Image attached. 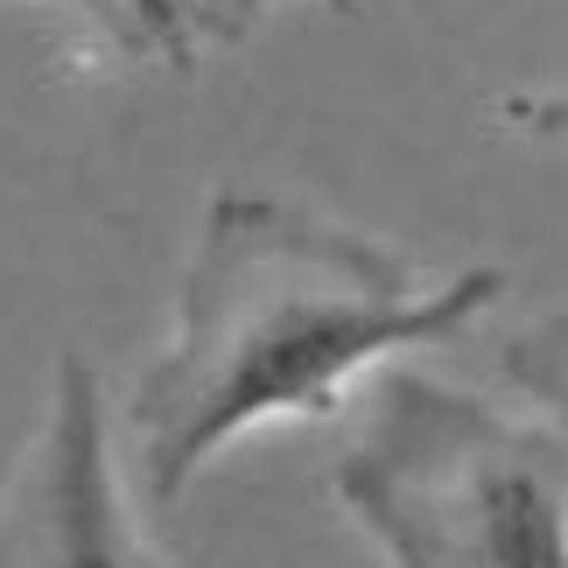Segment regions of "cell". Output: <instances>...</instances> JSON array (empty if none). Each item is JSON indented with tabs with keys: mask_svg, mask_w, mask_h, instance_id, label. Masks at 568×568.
Masks as SVG:
<instances>
[{
	"mask_svg": "<svg viewBox=\"0 0 568 568\" xmlns=\"http://www.w3.org/2000/svg\"><path fill=\"white\" fill-rule=\"evenodd\" d=\"M506 274H428L295 196H211L183 267L176 337L126 400L141 506H176L190 477L260 422L344 407L358 373L393 352L464 337Z\"/></svg>",
	"mask_w": 568,
	"mask_h": 568,
	"instance_id": "obj_1",
	"label": "cell"
},
{
	"mask_svg": "<svg viewBox=\"0 0 568 568\" xmlns=\"http://www.w3.org/2000/svg\"><path fill=\"white\" fill-rule=\"evenodd\" d=\"M331 491L393 568H568L561 428L470 386L386 373Z\"/></svg>",
	"mask_w": 568,
	"mask_h": 568,
	"instance_id": "obj_2",
	"label": "cell"
},
{
	"mask_svg": "<svg viewBox=\"0 0 568 568\" xmlns=\"http://www.w3.org/2000/svg\"><path fill=\"white\" fill-rule=\"evenodd\" d=\"M0 568H183L120 491L105 400L78 352L57 365L50 414L0 506Z\"/></svg>",
	"mask_w": 568,
	"mask_h": 568,
	"instance_id": "obj_3",
	"label": "cell"
},
{
	"mask_svg": "<svg viewBox=\"0 0 568 568\" xmlns=\"http://www.w3.org/2000/svg\"><path fill=\"white\" fill-rule=\"evenodd\" d=\"M29 8H71V14L92 21L113 50L141 57V63H176V71H183V63L196 57L169 0H29Z\"/></svg>",
	"mask_w": 568,
	"mask_h": 568,
	"instance_id": "obj_4",
	"label": "cell"
},
{
	"mask_svg": "<svg viewBox=\"0 0 568 568\" xmlns=\"http://www.w3.org/2000/svg\"><path fill=\"white\" fill-rule=\"evenodd\" d=\"M169 8L196 50V42H246L274 8H295V0H169ZM310 8H358V0H310Z\"/></svg>",
	"mask_w": 568,
	"mask_h": 568,
	"instance_id": "obj_5",
	"label": "cell"
}]
</instances>
